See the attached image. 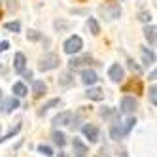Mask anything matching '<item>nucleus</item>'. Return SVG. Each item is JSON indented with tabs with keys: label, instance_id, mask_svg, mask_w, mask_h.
<instances>
[{
	"label": "nucleus",
	"instance_id": "nucleus-1",
	"mask_svg": "<svg viewBox=\"0 0 157 157\" xmlns=\"http://www.w3.org/2000/svg\"><path fill=\"white\" fill-rule=\"evenodd\" d=\"M59 63H61L59 55L49 53V55H46V57H42V61H40V64H38V68H40L42 72H48V70L57 68V66H59Z\"/></svg>",
	"mask_w": 157,
	"mask_h": 157
},
{
	"label": "nucleus",
	"instance_id": "nucleus-4",
	"mask_svg": "<svg viewBox=\"0 0 157 157\" xmlns=\"http://www.w3.org/2000/svg\"><path fill=\"white\" fill-rule=\"evenodd\" d=\"M72 121V112H61L53 117V125L55 127H64V125H70Z\"/></svg>",
	"mask_w": 157,
	"mask_h": 157
},
{
	"label": "nucleus",
	"instance_id": "nucleus-27",
	"mask_svg": "<svg viewBox=\"0 0 157 157\" xmlns=\"http://www.w3.org/2000/svg\"><path fill=\"white\" fill-rule=\"evenodd\" d=\"M38 151H40V153H44V155H53V150L49 148V146H44V144H42V146H38Z\"/></svg>",
	"mask_w": 157,
	"mask_h": 157
},
{
	"label": "nucleus",
	"instance_id": "nucleus-5",
	"mask_svg": "<svg viewBox=\"0 0 157 157\" xmlns=\"http://www.w3.org/2000/svg\"><path fill=\"white\" fill-rule=\"evenodd\" d=\"M72 148H74V155L76 157H87V153H89V148L80 138H74L72 140Z\"/></svg>",
	"mask_w": 157,
	"mask_h": 157
},
{
	"label": "nucleus",
	"instance_id": "nucleus-2",
	"mask_svg": "<svg viewBox=\"0 0 157 157\" xmlns=\"http://www.w3.org/2000/svg\"><path fill=\"white\" fill-rule=\"evenodd\" d=\"M82 48H83V42H82V38H80V36H70L68 40L64 42V51L68 53V55L78 53Z\"/></svg>",
	"mask_w": 157,
	"mask_h": 157
},
{
	"label": "nucleus",
	"instance_id": "nucleus-26",
	"mask_svg": "<svg viewBox=\"0 0 157 157\" xmlns=\"http://www.w3.org/2000/svg\"><path fill=\"white\" fill-rule=\"evenodd\" d=\"M68 66H70L72 70H76V68H80V66H82V59H78V57H72V59L68 61Z\"/></svg>",
	"mask_w": 157,
	"mask_h": 157
},
{
	"label": "nucleus",
	"instance_id": "nucleus-29",
	"mask_svg": "<svg viewBox=\"0 0 157 157\" xmlns=\"http://www.w3.org/2000/svg\"><path fill=\"white\" fill-rule=\"evenodd\" d=\"M138 19H140V21H144V23H148V21L151 19V15H150L148 12H140V13H138Z\"/></svg>",
	"mask_w": 157,
	"mask_h": 157
},
{
	"label": "nucleus",
	"instance_id": "nucleus-12",
	"mask_svg": "<svg viewBox=\"0 0 157 157\" xmlns=\"http://www.w3.org/2000/svg\"><path fill=\"white\" fill-rule=\"evenodd\" d=\"M123 91H136L138 95L142 93V83H140V80H134V78H132V80L129 82V83H125V85H123Z\"/></svg>",
	"mask_w": 157,
	"mask_h": 157
},
{
	"label": "nucleus",
	"instance_id": "nucleus-24",
	"mask_svg": "<svg viewBox=\"0 0 157 157\" xmlns=\"http://www.w3.org/2000/svg\"><path fill=\"white\" fill-rule=\"evenodd\" d=\"M4 27H6V30H10V32H19V30H21V25L17 23V21H12V23H6Z\"/></svg>",
	"mask_w": 157,
	"mask_h": 157
},
{
	"label": "nucleus",
	"instance_id": "nucleus-34",
	"mask_svg": "<svg viewBox=\"0 0 157 157\" xmlns=\"http://www.w3.org/2000/svg\"><path fill=\"white\" fill-rule=\"evenodd\" d=\"M10 48V44L8 42H0V53H2V51H6Z\"/></svg>",
	"mask_w": 157,
	"mask_h": 157
},
{
	"label": "nucleus",
	"instance_id": "nucleus-9",
	"mask_svg": "<svg viewBox=\"0 0 157 157\" xmlns=\"http://www.w3.org/2000/svg\"><path fill=\"white\" fill-rule=\"evenodd\" d=\"M108 76H110L112 82H121L123 80V68L119 64H112L110 70H108Z\"/></svg>",
	"mask_w": 157,
	"mask_h": 157
},
{
	"label": "nucleus",
	"instance_id": "nucleus-32",
	"mask_svg": "<svg viewBox=\"0 0 157 157\" xmlns=\"http://www.w3.org/2000/svg\"><path fill=\"white\" fill-rule=\"evenodd\" d=\"M129 68H131L132 72H136V74H140V72H142V68H140V66H138V64H134L132 61H129Z\"/></svg>",
	"mask_w": 157,
	"mask_h": 157
},
{
	"label": "nucleus",
	"instance_id": "nucleus-7",
	"mask_svg": "<svg viewBox=\"0 0 157 157\" xmlns=\"http://www.w3.org/2000/svg\"><path fill=\"white\" fill-rule=\"evenodd\" d=\"M15 108H19V100L15 97H10V98H6L2 102V108H0V110H2L4 114H10V112H13Z\"/></svg>",
	"mask_w": 157,
	"mask_h": 157
},
{
	"label": "nucleus",
	"instance_id": "nucleus-23",
	"mask_svg": "<svg viewBox=\"0 0 157 157\" xmlns=\"http://www.w3.org/2000/svg\"><path fill=\"white\" fill-rule=\"evenodd\" d=\"M87 27H89V30H91V34H95V36L100 32V27H98V23H97V19H95V17H89Z\"/></svg>",
	"mask_w": 157,
	"mask_h": 157
},
{
	"label": "nucleus",
	"instance_id": "nucleus-8",
	"mask_svg": "<svg viewBox=\"0 0 157 157\" xmlns=\"http://www.w3.org/2000/svg\"><path fill=\"white\" fill-rule=\"evenodd\" d=\"M25 66H27V57H25L23 53H17L15 59H13V70L23 74L25 72Z\"/></svg>",
	"mask_w": 157,
	"mask_h": 157
},
{
	"label": "nucleus",
	"instance_id": "nucleus-15",
	"mask_svg": "<svg viewBox=\"0 0 157 157\" xmlns=\"http://www.w3.org/2000/svg\"><path fill=\"white\" fill-rule=\"evenodd\" d=\"M97 80H98V78H97V74H95L93 70H83V72H82V82H83L85 85H93Z\"/></svg>",
	"mask_w": 157,
	"mask_h": 157
},
{
	"label": "nucleus",
	"instance_id": "nucleus-3",
	"mask_svg": "<svg viewBox=\"0 0 157 157\" xmlns=\"http://www.w3.org/2000/svg\"><path fill=\"white\" fill-rule=\"evenodd\" d=\"M138 108V104H136V100H134L132 97H125L121 100V114H127V116H131V114H134V110Z\"/></svg>",
	"mask_w": 157,
	"mask_h": 157
},
{
	"label": "nucleus",
	"instance_id": "nucleus-39",
	"mask_svg": "<svg viewBox=\"0 0 157 157\" xmlns=\"http://www.w3.org/2000/svg\"><path fill=\"white\" fill-rule=\"evenodd\" d=\"M82 2H83V0H82Z\"/></svg>",
	"mask_w": 157,
	"mask_h": 157
},
{
	"label": "nucleus",
	"instance_id": "nucleus-30",
	"mask_svg": "<svg viewBox=\"0 0 157 157\" xmlns=\"http://www.w3.org/2000/svg\"><path fill=\"white\" fill-rule=\"evenodd\" d=\"M29 40H40V32L38 30H29Z\"/></svg>",
	"mask_w": 157,
	"mask_h": 157
},
{
	"label": "nucleus",
	"instance_id": "nucleus-35",
	"mask_svg": "<svg viewBox=\"0 0 157 157\" xmlns=\"http://www.w3.org/2000/svg\"><path fill=\"white\" fill-rule=\"evenodd\" d=\"M25 78H27V80H30V78H32V72L29 70V72H25Z\"/></svg>",
	"mask_w": 157,
	"mask_h": 157
},
{
	"label": "nucleus",
	"instance_id": "nucleus-11",
	"mask_svg": "<svg viewBox=\"0 0 157 157\" xmlns=\"http://www.w3.org/2000/svg\"><path fill=\"white\" fill-rule=\"evenodd\" d=\"M85 97L89 100H102L104 98V91H102V89H98V87H91V89H87Z\"/></svg>",
	"mask_w": 157,
	"mask_h": 157
},
{
	"label": "nucleus",
	"instance_id": "nucleus-31",
	"mask_svg": "<svg viewBox=\"0 0 157 157\" xmlns=\"http://www.w3.org/2000/svg\"><path fill=\"white\" fill-rule=\"evenodd\" d=\"M70 23H61V21H55V29L57 30H63V29H68Z\"/></svg>",
	"mask_w": 157,
	"mask_h": 157
},
{
	"label": "nucleus",
	"instance_id": "nucleus-19",
	"mask_svg": "<svg viewBox=\"0 0 157 157\" xmlns=\"http://www.w3.org/2000/svg\"><path fill=\"white\" fill-rule=\"evenodd\" d=\"M70 83H74V78H72V74L70 72H63L61 76H59V85H70Z\"/></svg>",
	"mask_w": 157,
	"mask_h": 157
},
{
	"label": "nucleus",
	"instance_id": "nucleus-28",
	"mask_svg": "<svg viewBox=\"0 0 157 157\" xmlns=\"http://www.w3.org/2000/svg\"><path fill=\"white\" fill-rule=\"evenodd\" d=\"M155 93H157V89H155V85H153V87L150 89V100H151V104H153V106L157 104V95H155Z\"/></svg>",
	"mask_w": 157,
	"mask_h": 157
},
{
	"label": "nucleus",
	"instance_id": "nucleus-10",
	"mask_svg": "<svg viewBox=\"0 0 157 157\" xmlns=\"http://www.w3.org/2000/svg\"><path fill=\"white\" fill-rule=\"evenodd\" d=\"M100 117L102 119H108V121H117V117H119V114L114 110V108H108V106H104V108H100Z\"/></svg>",
	"mask_w": 157,
	"mask_h": 157
},
{
	"label": "nucleus",
	"instance_id": "nucleus-6",
	"mask_svg": "<svg viewBox=\"0 0 157 157\" xmlns=\"http://www.w3.org/2000/svg\"><path fill=\"white\" fill-rule=\"evenodd\" d=\"M82 131H83L85 136L89 138V142H97V140H98V129H97L95 125H91V123L83 125V127H82Z\"/></svg>",
	"mask_w": 157,
	"mask_h": 157
},
{
	"label": "nucleus",
	"instance_id": "nucleus-33",
	"mask_svg": "<svg viewBox=\"0 0 157 157\" xmlns=\"http://www.w3.org/2000/svg\"><path fill=\"white\" fill-rule=\"evenodd\" d=\"M8 6L10 10H17V0H8Z\"/></svg>",
	"mask_w": 157,
	"mask_h": 157
},
{
	"label": "nucleus",
	"instance_id": "nucleus-18",
	"mask_svg": "<svg viewBox=\"0 0 157 157\" xmlns=\"http://www.w3.org/2000/svg\"><path fill=\"white\" fill-rule=\"evenodd\" d=\"M59 102H61L59 98H51V100H48V102H46V104H44V106L38 110V114H40V116H44V114H46V112H48L49 108H53V106H59Z\"/></svg>",
	"mask_w": 157,
	"mask_h": 157
},
{
	"label": "nucleus",
	"instance_id": "nucleus-21",
	"mask_svg": "<svg viewBox=\"0 0 157 157\" xmlns=\"http://www.w3.org/2000/svg\"><path fill=\"white\" fill-rule=\"evenodd\" d=\"M51 138H53V142H55V144H57V146H59V148H63V146L66 144V140H64L66 136H64V134H63V132H59V131H55V132L51 134Z\"/></svg>",
	"mask_w": 157,
	"mask_h": 157
},
{
	"label": "nucleus",
	"instance_id": "nucleus-20",
	"mask_svg": "<svg viewBox=\"0 0 157 157\" xmlns=\"http://www.w3.org/2000/svg\"><path fill=\"white\" fill-rule=\"evenodd\" d=\"M29 91H27V87H25V83H21V82H17V83H13V95L15 97H25Z\"/></svg>",
	"mask_w": 157,
	"mask_h": 157
},
{
	"label": "nucleus",
	"instance_id": "nucleus-36",
	"mask_svg": "<svg viewBox=\"0 0 157 157\" xmlns=\"http://www.w3.org/2000/svg\"><path fill=\"white\" fill-rule=\"evenodd\" d=\"M59 157H68V155H66V153H59Z\"/></svg>",
	"mask_w": 157,
	"mask_h": 157
},
{
	"label": "nucleus",
	"instance_id": "nucleus-22",
	"mask_svg": "<svg viewBox=\"0 0 157 157\" xmlns=\"http://www.w3.org/2000/svg\"><path fill=\"white\" fill-rule=\"evenodd\" d=\"M134 123H136V119H134V117H129L125 123H123V125H119L121 127V131H123V134H125V136H127V134L131 132V129L134 127Z\"/></svg>",
	"mask_w": 157,
	"mask_h": 157
},
{
	"label": "nucleus",
	"instance_id": "nucleus-25",
	"mask_svg": "<svg viewBox=\"0 0 157 157\" xmlns=\"http://www.w3.org/2000/svg\"><path fill=\"white\" fill-rule=\"evenodd\" d=\"M19 129H21V123H17V125H15V127H13L12 131H10V132L6 134V136H4V138H0V142H4V140H8V138H12V136H13V134H17V132H19Z\"/></svg>",
	"mask_w": 157,
	"mask_h": 157
},
{
	"label": "nucleus",
	"instance_id": "nucleus-17",
	"mask_svg": "<svg viewBox=\"0 0 157 157\" xmlns=\"http://www.w3.org/2000/svg\"><path fill=\"white\" fill-rule=\"evenodd\" d=\"M142 61H144V64H153L155 63V55L148 49V48H142Z\"/></svg>",
	"mask_w": 157,
	"mask_h": 157
},
{
	"label": "nucleus",
	"instance_id": "nucleus-13",
	"mask_svg": "<svg viewBox=\"0 0 157 157\" xmlns=\"http://www.w3.org/2000/svg\"><path fill=\"white\" fill-rule=\"evenodd\" d=\"M100 12H102V15L106 19H114V17H119L121 10H119V6H114V8H100Z\"/></svg>",
	"mask_w": 157,
	"mask_h": 157
},
{
	"label": "nucleus",
	"instance_id": "nucleus-38",
	"mask_svg": "<svg viewBox=\"0 0 157 157\" xmlns=\"http://www.w3.org/2000/svg\"><path fill=\"white\" fill-rule=\"evenodd\" d=\"M0 17H2V13H0Z\"/></svg>",
	"mask_w": 157,
	"mask_h": 157
},
{
	"label": "nucleus",
	"instance_id": "nucleus-16",
	"mask_svg": "<svg viewBox=\"0 0 157 157\" xmlns=\"http://www.w3.org/2000/svg\"><path fill=\"white\" fill-rule=\"evenodd\" d=\"M144 36H146V40L150 42V46H155V42H157V38H155V25L146 27L144 29Z\"/></svg>",
	"mask_w": 157,
	"mask_h": 157
},
{
	"label": "nucleus",
	"instance_id": "nucleus-14",
	"mask_svg": "<svg viewBox=\"0 0 157 157\" xmlns=\"http://www.w3.org/2000/svg\"><path fill=\"white\" fill-rule=\"evenodd\" d=\"M46 83H44V82H34V83H32V93H34V97L36 98H40V97H44V95H46Z\"/></svg>",
	"mask_w": 157,
	"mask_h": 157
},
{
	"label": "nucleus",
	"instance_id": "nucleus-37",
	"mask_svg": "<svg viewBox=\"0 0 157 157\" xmlns=\"http://www.w3.org/2000/svg\"><path fill=\"white\" fill-rule=\"evenodd\" d=\"M0 95H2V91H0Z\"/></svg>",
	"mask_w": 157,
	"mask_h": 157
}]
</instances>
